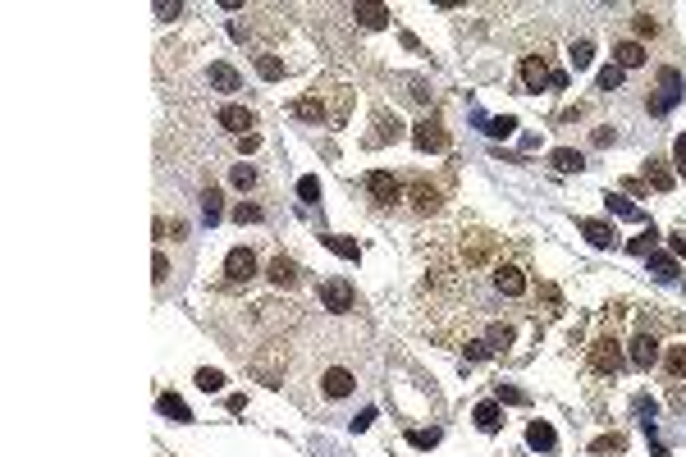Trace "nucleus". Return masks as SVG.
Instances as JSON below:
<instances>
[{"label": "nucleus", "instance_id": "nucleus-39", "mask_svg": "<svg viewBox=\"0 0 686 457\" xmlns=\"http://www.w3.org/2000/svg\"><path fill=\"white\" fill-rule=\"evenodd\" d=\"M650 270H654L659 279H673V275H678V266H673L668 256H650Z\"/></svg>", "mask_w": 686, "mask_h": 457}, {"label": "nucleus", "instance_id": "nucleus-46", "mask_svg": "<svg viewBox=\"0 0 686 457\" xmlns=\"http://www.w3.org/2000/svg\"><path fill=\"white\" fill-rule=\"evenodd\" d=\"M678 160H682V165H678V170L686 174V138H678Z\"/></svg>", "mask_w": 686, "mask_h": 457}, {"label": "nucleus", "instance_id": "nucleus-20", "mask_svg": "<svg viewBox=\"0 0 686 457\" xmlns=\"http://www.w3.org/2000/svg\"><path fill=\"white\" fill-rule=\"evenodd\" d=\"M206 78H211V87H220V92H238V87H243L238 69H229V64H211Z\"/></svg>", "mask_w": 686, "mask_h": 457}, {"label": "nucleus", "instance_id": "nucleus-16", "mask_svg": "<svg viewBox=\"0 0 686 457\" xmlns=\"http://www.w3.org/2000/svg\"><path fill=\"white\" fill-rule=\"evenodd\" d=\"M659 366H663V380L678 384L682 375H686V343H668V348H663V357H659Z\"/></svg>", "mask_w": 686, "mask_h": 457}, {"label": "nucleus", "instance_id": "nucleus-27", "mask_svg": "<svg viewBox=\"0 0 686 457\" xmlns=\"http://www.w3.org/2000/svg\"><path fill=\"white\" fill-rule=\"evenodd\" d=\"M256 73L266 78V83H279V78H284V60H275V55H256Z\"/></svg>", "mask_w": 686, "mask_h": 457}, {"label": "nucleus", "instance_id": "nucleus-23", "mask_svg": "<svg viewBox=\"0 0 686 457\" xmlns=\"http://www.w3.org/2000/svg\"><path fill=\"white\" fill-rule=\"evenodd\" d=\"M567 60H572V69H576V73L591 69V60H595V42H591V37H576L572 51H567Z\"/></svg>", "mask_w": 686, "mask_h": 457}, {"label": "nucleus", "instance_id": "nucleus-11", "mask_svg": "<svg viewBox=\"0 0 686 457\" xmlns=\"http://www.w3.org/2000/svg\"><path fill=\"white\" fill-rule=\"evenodd\" d=\"M632 32H636V42H654V37H663L668 32V14L663 9H636L632 14Z\"/></svg>", "mask_w": 686, "mask_h": 457}, {"label": "nucleus", "instance_id": "nucleus-26", "mask_svg": "<svg viewBox=\"0 0 686 457\" xmlns=\"http://www.w3.org/2000/svg\"><path fill=\"white\" fill-rule=\"evenodd\" d=\"M160 412H165V416H174V421H192L188 403H183V398H174V393H160Z\"/></svg>", "mask_w": 686, "mask_h": 457}, {"label": "nucleus", "instance_id": "nucleus-13", "mask_svg": "<svg viewBox=\"0 0 686 457\" xmlns=\"http://www.w3.org/2000/svg\"><path fill=\"white\" fill-rule=\"evenodd\" d=\"M645 60H650V46H641V42H636V37H617V42H613V64H617V69H641V64Z\"/></svg>", "mask_w": 686, "mask_h": 457}, {"label": "nucleus", "instance_id": "nucleus-19", "mask_svg": "<svg viewBox=\"0 0 686 457\" xmlns=\"http://www.w3.org/2000/svg\"><path fill=\"white\" fill-rule=\"evenodd\" d=\"M476 425L485 434H499V430H504V407H499V403H480L476 407Z\"/></svg>", "mask_w": 686, "mask_h": 457}, {"label": "nucleus", "instance_id": "nucleus-15", "mask_svg": "<svg viewBox=\"0 0 686 457\" xmlns=\"http://www.w3.org/2000/svg\"><path fill=\"white\" fill-rule=\"evenodd\" d=\"M403 138V124H398V114L389 119V110H375V133H366V147H384V142H398Z\"/></svg>", "mask_w": 686, "mask_h": 457}, {"label": "nucleus", "instance_id": "nucleus-4", "mask_svg": "<svg viewBox=\"0 0 686 457\" xmlns=\"http://www.w3.org/2000/svg\"><path fill=\"white\" fill-rule=\"evenodd\" d=\"M256 275H261V261H256V251H252V247H234V251L225 256V266H220L215 288H247Z\"/></svg>", "mask_w": 686, "mask_h": 457}, {"label": "nucleus", "instance_id": "nucleus-17", "mask_svg": "<svg viewBox=\"0 0 686 457\" xmlns=\"http://www.w3.org/2000/svg\"><path fill=\"white\" fill-rule=\"evenodd\" d=\"M526 444H531V449H540V453H554V449H558L554 425H549V421H531V425H526Z\"/></svg>", "mask_w": 686, "mask_h": 457}, {"label": "nucleus", "instance_id": "nucleus-29", "mask_svg": "<svg viewBox=\"0 0 686 457\" xmlns=\"http://www.w3.org/2000/svg\"><path fill=\"white\" fill-rule=\"evenodd\" d=\"M462 357H467V362H490L495 348H490L485 338H467V343H462Z\"/></svg>", "mask_w": 686, "mask_h": 457}, {"label": "nucleus", "instance_id": "nucleus-41", "mask_svg": "<svg viewBox=\"0 0 686 457\" xmlns=\"http://www.w3.org/2000/svg\"><path fill=\"white\" fill-rule=\"evenodd\" d=\"M495 403H526V393H521V388H504V384H499Z\"/></svg>", "mask_w": 686, "mask_h": 457}, {"label": "nucleus", "instance_id": "nucleus-10", "mask_svg": "<svg viewBox=\"0 0 686 457\" xmlns=\"http://www.w3.org/2000/svg\"><path fill=\"white\" fill-rule=\"evenodd\" d=\"M412 142H417L421 151H449V133H444V124H439V114H426V119L412 129Z\"/></svg>", "mask_w": 686, "mask_h": 457}, {"label": "nucleus", "instance_id": "nucleus-6", "mask_svg": "<svg viewBox=\"0 0 686 457\" xmlns=\"http://www.w3.org/2000/svg\"><path fill=\"white\" fill-rule=\"evenodd\" d=\"M408 201H412V210H417V215H434V210L444 206V188H434L426 174H412V183H408Z\"/></svg>", "mask_w": 686, "mask_h": 457}, {"label": "nucleus", "instance_id": "nucleus-35", "mask_svg": "<svg viewBox=\"0 0 686 457\" xmlns=\"http://www.w3.org/2000/svg\"><path fill=\"white\" fill-rule=\"evenodd\" d=\"M608 210H617V215H627V220H641V210H636L627 197H613V192H608Z\"/></svg>", "mask_w": 686, "mask_h": 457}, {"label": "nucleus", "instance_id": "nucleus-43", "mask_svg": "<svg viewBox=\"0 0 686 457\" xmlns=\"http://www.w3.org/2000/svg\"><path fill=\"white\" fill-rule=\"evenodd\" d=\"M156 14H160V18H179V14H183V5H170V0H160Z\"/></svg>", "mask_w": 686, "mask_h": 457}, {"label": "nucleus", "instance_id": "nucleus-18", "mask_svg": "<svg viewBox=\"0 0 686 457\" xmlns=\"http://www.w3.org/2000/svg\"><path fill=\"white\" fill-rule=\"evenodd\" d=\"M581 233L595 242V247H617V229L604 225V220H581Z\"/></svg>", "mask_w": 686, "mask_h": 457}, {"label": "nucleus", "instance_id": "nucleus-5", "mask_svg": "<svg viewBox=\"0 0 686 457\" xmlns=\"http://www.w3.org/2000/svg\"><path fill=\"white\" fill-rule=\"evenodd\" d=\"M366 192H371L375 210H394L398 201H408V188H403V183L394 179L389 170H375V174H366Z\"/></svg>", "mask_w": 686, "mask_h": 457}, {"label": "nucleus", "instance_id": "nucleus-21", "mask_svg": "<svg viewBox=\"0 0 686 457\" xmlns=\"http://www.w3.org/2000/svg\"><path fill=\"white\" fill-rule=\"evenodd\" d=\"M353 18L362 28H384V23H389V9H384V5H353Z\"/></svg>", "mask_w": 686, "mask_h": 457}, {"label": "nucleus", "instance_id": "nucleus-33", "mask_svg": "<svg viewBox=\"0 0 686 457\" xmlns=\"http://www.w3.org/2000/svg\"><path fill=\"white\" fill-rule=\"evenodd\" d=\"M622 449H627L622 434H604V439H595V444H591V453H622Z\"/></svg>", "mask_w": 686, "mask_h": 457}, {"label": "nucleus", "instance_id": "nucleus-45", "mask_svg": "<svg viewBox=\"0 0 686 457\" xmlns=\"http://www.w3.org/2000/svg\"><path fill=\"white\" fill-rule=\"evenodd\" d=\"M668 247L678 251V256H686V229H678V233H673V238H668Z\"/></svg>", "mask_w": 686, "mask_h": 457}, {"label": "nucleus", "instance_id": "nucleus-9", "mask_svg": "<svg viewBox=\"0 0 686 457\" xmlns=\"http://www.w3.org/2000/svg\"><path fill=\"white\" fill-rule=\"evenodd\" d=\"M321 307L334 311V316H348V311L357 307L353 284H348V279H325V284H321Z\"/></svg>", "mask_w": 686, "mask_h": 457}, {"label": "nucleus", "instance_id": "nucleus-30", "mask_svg": "<svg viewBox=\"0 0 686 457\" xmlns=\"http://www.w3.org/2000/svg\"><path fill=\"white\" fill-rule=\"evenodd\" d=\"M234 220H238V225H261V220H266V210H261L256 201H238V206H234Z\"/></svg>", "mask_w": 686, "mask_h": 457}, {"label": "nucleus", "instance_id": "nucleus-40", "mask_svg": "<svg viewBox=\"0 0 686 457\" xmlns=\"http://www.w3.org/2000/svg\"><path fill=\"white\" fill-rule=\"evenodd\" d=\"M297 197H302V201H316V197H321V179H302V183H297Z\"/></svg>", "mask_w": 686, "mask_h": 457}, {"label": "nucleus", "instance_id": "nucleus-28", "mask_svg": "<svg viewBox=\"0 0 686 457\" xmlns=\"http://www.w3.org/2000/svg\"><path fill=\"white\" fill-rule=\"evenodd\" d=\"M197 388H201V393H220V388H225V371L201 366V371H197Z\"/></svg>", "mask_w": 686, "mask_h": 457}, {"label": "nucleus", "instance_id": "nucleus-14", "mask_svg": "<svg viewBox=\"0 0 686 457\" xmlns=\"http://www.w3.org/2000/svg\"><path fill=\"white\" fill-rule=\"evenodd\" d=\"M549 78H554V69H549L545 55H521V87H526V92L549 87Z\"/></svg>", "mask_w": 686, "mask_h": 457}, {"label": "nucleus", "instance_id": "nucleus-37", "mask_svg": "<svg viewBox=\"0 0 686 457\" xmlns=\"http://www.w3.org/2000/svg\"><path fill=\"white\" fill-rule=\"evenodd\" d=\"M408 439H412V449H434V444H439V430H412Z\"/></svg>", "mask_w": 686, "mask_h": 457}, {"label": "nucleus", "instance_id": "nucleus-8", "mask_svg": "<svg viewBox=\"0 0 686 457\" xmlns=\"http://www.w3.org/2000/svg\"><path fill=\"white\" fill-rule=\"evenodd\" d=\"M353 388H357V375L348 371V366H325L321 371V398L325 403H343Z\"/></svg>", "mask_w": 686, "mask_h": 457}, {"label": "nucleus", "instance_id": "nucleus-38", "mask_svg": "<svg viewBox=\"0 0 686 457\" xmlns=\"http://www.w3.org/2000/svg\"><path fill=\"white\" fill-rule=\"evenodd\" d=\"M654 238H659V233H654V225L641 233V238H632V251H641V256H650L654 251Z\"/></svg>", "mask_w": 686, "mask_h": 457}, {"label": "nucleus", "instance_id": "nucleus-31", "mask_svg": "<svg viewBox=\"0 0 686 457\" xmlns=\"http://www.w3.org/2000/svg\"><path fill=\"white\" fill-rule=\"evenodd\" d=\"M229 179H234L238 192H252L256 188V170H252V165H234V174H229Z\"/></svg>", "mask_w": 686, "mask_h": 457}, {"label": "nucleus", "instance_id": "nucleus-7", "mask_svg": "<svg viewBox=\"0 0 686 457\" xmlns=\"http://www.w3.org/2000/svg\"><path fill=\"white\" fill-rule=\"evenodd\" d=\"M266 279H270V288H279V293H293V288L302 284V266H297L293 256H284V251H275L270 266H266Z\"/></svg>", "mask_w": 686, "mask_h": 457}, {"label": "nucleus", "instance_id": "nucleus-22", "mask_svg": "<svg viewBox=\"0 0 686 457\" xmlns=\"http://www.w3.org/2000/svg\"><path fill=\"white\" fill-rule=\"evenodd\" d=\"M549 165H554V170H563V174H576V170H586V155L572 151V147H558L554 155H549Z\"/></svg>", "mask_w": 686, "mask_h": 457}, {"label": "nucleus", "instance_id": "nucleus-44", "mask_svg": "<svg viewBox=\"0 0 686 457\" xmlns=\"http://www.w3.org/2000/svg\"><path fill=\"white\" fill-rule=\"evenodd\" d=\"M261 147V138H256V133H247V138H238V151H243V155H252Z\"/></svg>", "mask_w": 686, "mask_h": 457}, {"label": "nucleus", "instance_id": "nucleus-32", "mask_svg": "<svg viewBox=\"0 0 686 457\" xmlns=\"http://www.w3.org/2000/svg\"><path fill=\"white\" fill-rule=\"evenodd\" d=\"M330 251H339V256H348V261H357L362 251H357V242H348V238H339V233H330V238H321Z\"/></svg>", "mask_w": 686, "mask_h": 457}, {"label": "nucleus", "instance_id": "nucleus-34", "mask_svg": "<svg viewBox=\"0 0 686 457\" xmlns=\"http://www.w3.org/2000/svg\"><path fill=\"white\" fill-rule=\"evenodd\" d=\"M613 87H622V69L608 64V69H600V92H613Z\"/></svg>", "mask_w": 686, "mask_h": 457}, {"label": "nucleus", "instance_id": "nucleus-1", "mask_svg": "<svg viewBox=\"0 0 686 457\" xmlns=\"http://www.w3.org/2000/svg\"><path fill=\"white\" fill-rule=\"evenodd\" d=\"M531 247L495 229H449L426 251L421 279V329L434 343L462 352L467 338L490 325H513L536 302Z\"/></svg>", "mask_w": 686, "mask_h": 457}, {"label": "nucleus", "instance_id": "nucleus-25", "mask_svg": "<svg viewBox=\"0 0 686 457\" xmlns=\"http://www.w3.org/2000/svg\"><path fill=\"white\" fill-rule=\"evenodd\" d=\"M645 183H654L659 192H668V188H673V174L663 170V160H650V165H645Z\"/></svg>", "mask_w": 686, "mask_h": 457}, {"label": "nucleus", "instance_id": "nucleus-36", "mask_svg": "<svg viewBox=\"0 0 686 457\" xmlns=\"http://www.w3.org/2000/svg\"><path fill=\"white\" fill-rule=\"evenodd\" d=\"M513 129H517V119H508V114H504V119H490V124H485V133H490V138H508Z\"/></svg>", "mask_w": 686, "mask_h": 457}, {"label": "nucleus", "instance_id": "nucleus-2", "mask_svg": "<svg viewBox=\"0 0 686 457\" xmlns=\"http://www.w3.org/2000/svg\"><path fill=\"white\" fill-rule=\"evenodd\" d=\"M581 352H586V371L600 375V380H613V375L627 371V352H622V338H617L613 307H608V316H604V329L591 338V348H581Z\"/></svg>", "mask_w": 686, "mask_h": 457}, {"label": "nucleus", "instance_id": "nucleus-24", "mask_svg": "<svg viewBox=\"0 0 686 457\" xmlns=\"http://www.w3.org/2000/svg\"><path fill=\"white\" fill-rule=\"evenodd\" d=\"M220 188H211L206 197H201V215H206V225H220V215H225V206H220Z\"/></svg>", "mask_w": 686, "mask_h": 457}, {"label": "nucleus", "instance_id": "nucleus-42", "mask_svg": "<svg viewBox=\"0 0 686 457\" xmlns=\"http://www.w3.org/2000/svg\"><path fill=\"white\" fill-rule=\"evenodd\" d=\"M151 270H156V284H165V275H170V261L156 251V261H151Z\"/></svg>", "mask_w": 686, "mask_h": 457}, {"label": "nucleus", "instance_id": "nucleus-3", "mask_svg": "<svg viewBox=\"0 0 686 457\" xmlns=\"http://www.w3.org/2000/svg\"><path fill=\"white\" fill-rule=\"evenodd\" d=\"M659 325H663V316L659 311H650V316L641 320V334L632 338V352H627V362L632 366H641V371H654L659 366V357H663V338H659Z\"/></svg>", "mask_w": 686, "mask_h": 457}, {"label": "nucleus", "instance_id": "nucleus-12", "mask_svg": "<svg viewBox=\"0 0 686 457\" xmlns=\"http://www.w3.org/2000/svg\"><path fill=\"white\" fill-rule=\"evenodd\" d=\"M215 124H220L225 133H234V138H247V133L256 129V114L247 110V105H220Z\"/></svg>", "mask_w": 686, "mask_h": 457}]
</instances>
